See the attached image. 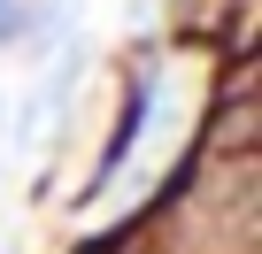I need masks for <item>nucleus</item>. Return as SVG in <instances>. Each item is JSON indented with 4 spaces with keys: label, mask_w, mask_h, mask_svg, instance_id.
<instances>
[{
    "label": "nucleus",
    "mask_w": 262,
    "mask_h": 254,
    "mask_svg": "<svg viewBox=\"0 0 262 254\" xmlns=\"http://www.w3.org/2000/svg\"><path fill=\"white\" fill-rule=\"evenodd\" d=\"M62 24V0H0V47H16V39H39Z\"/></svg>",
    "instance_id": "obj_1"
}]
</instances>
